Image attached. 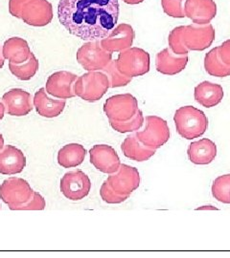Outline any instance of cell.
<instances>
[{
    "instance_id": "cell-6",
    "label": "cell",
    "mask_w": 230,
    "mask_h": 258,
    "mask_svg": "<svg viewBox=\"0 0 230 258\" xmlns=\"http://www.w3.org/2000/svg\"><path fill=\"white\" fill-rule=\"evenodd\" d=\"M144 127L135 133L136 138L148 148L158 149L164 146L170 139L168 123L162 118L151 115L144 118Z\"/></svg>"
},
{
    "instance_id": "cell-21",
    "label": "cell",
    "mask_w": 230,
    "mask_h": 258,
    "mask_svg": "<svg viewBox=\"0 0 230 258\" xmlns=\"http://www.w3.org/2000/svg\"><path fill=\"white\" fill-rule=\"evenodd\" d=\"M223 95V89L220 84L207 81L197 85L194 91L195 101L206 108L215 107L221 103Z\"/></svg>"
},
{
    "instance_id": "cell-5",
    "label": "cell",
    "mask_w": 230,
    "mask_h": 258,
    "mask_svg": "<svg viewBox=\"0 0 230 258\" xmlns=\"http://www.w3.org/2000/svg\"><path fill=\"white\" fill-rule=\"evenodd\" d=\"M110 87V81L105 73L89 71L76 80L74 92L83 101L97 102L108 92Z\"/></svg>"
},
{
    "instance_id": "cell-9",
    "label": "cell",
    "mask_w": 230,
    "mask_h": 258,
    "mask_svg": "<svg viewBox=\"0 0 230 258\" xmlns=\"http://www.w3.org/2000/svg\"><path fill=\"white\" fill-rule=\"evenodd\" d=\"M139 110L137 100L130 94L115 95L104 104V112L110 120L125 121L131 119Z\"/></svg>"
},
{
    "instance_id": "cell-4",
    "label": "cell",
    "mask_w": 230,
    "mask_h": 258,
    "mask_svg": "<svg viewBox=\"0 0 230 258\" xmlns=\"http://www.w3.org/2000/svg\"><path fill=\"white\" fill-rule=\"evenodd\" d=\"M174 121L177 133L186 140L199 138L208 128V119L204 112L190 105L175 111Z\"/></svg>"
},
{
    "instance_id": "cell-8",
    "label": "cell",
    "mask_w": 230,
    "mask_h": 258,
    "mask_svg": "<svg viewBox=\"0 0 230 258\" xmlns=\"http://www.w3.org/2000/svg\"><path fill=\"white\" fill-rule=\"evenodd\" d=\"M77 61L86 71H100L112 59V53L101 46L100 40H93L84 43L77 51Z\"/></svg>"
},
{
    "instance_id": "cell-3",
    "label": "cell",
    "mask_w": 230,
    "mask_h": 258,
    "mask_svg": "<svg viewBox=\"0 0 230 258\" xmlns=\"http://www.w3.org/2000/svg\"><path fill=\"white\" fill-rule=\"evenodd\" d=\"M11 16L30 26L44 27L53 19V7L48 0H9Z\"/></svg>"
},
{
    "instance_id": "cell-1",
    "label": "cell",
    "mask_w": 230,
    "mask_h": 258,
    "mask_svg": "<svg viewBox=\"0 0 230 258\" xmlns=\"http://www.w3.org/2000/svg\"><path fill=\"white\" fill-rule=\"evenodd\" d=\"M58 18L69 34L86 41L108 37L119 19L118 0H60Z\"/></svg>"
},
{
    "instance_id": "cell-14",
    "label": "cell",
    "mask_w": 230,
    "mask_h": 258,
    "mask_svg": "<svg viewBox=\"0 0 230 258\" xmlns=\"http://www.w3.org/2000/svg\"><path fill=\"white\" fill-rule=\"evenodd\" d=\"M77 75L68 71H59L51 75L46 82L45 90L49 95L66 100L74 98V83L77 80Z\"/></svg>"
},
{
    "instance_id": "cell-20",
    "label": "cell",
    "mask_w": 230,
    "mask_h": 258,
    "mask_svg": "<svg viewBox=\"0 0 230 258\" xmlns=\"http://www.w3.org/2000/svg\"><path fill=\"white\" fill-rule=\"evenodd\" d=\"M187 155L195 165H208L217 156V146L210 139H202L189 146Z\"/></svg>"
},
{
    "instance_id": "cell-7",
    "label": "cell",
    "mask_w": 230,
    "mask_h": 258,
    "mask_svg": "<svg viewBox=\"0 0 230 258\" xmlns=\"http://www.w3.org/2000/svg\"><path fill=\"white\" fill-rule=\"evenodd\" d=\"M116 63L122 74L132 79L150 71V55L141 48L130 47L120 52Z\"/></svg>"
},
{
    "instance_id": "cell-17",
    "label": "cell",
    "mask_w": 230,
    "mask_h": 258,
    "mask_svg": "<svg viewBox=\"0 0 230 258\" xmlns=\"http://www.w3.org/2000/svg\"><path fill=\"white\" fill-rule=\"evenodd\" d=\"M184 13L195 24L205 25L216 17L217 5L213 0H186Z\"/></svg>"
},
{
    "instance_id": "cell-10",
    "label": "cell",
    "mask_w": 230,
    "mask_h": 258,
    "mask_svg": "<svg viewBox=\"0 0 230 258\" xmlns=\"http://www.w3.org/2000/svg\"><path fill=\"white\" fill-rule=\"evenodd\" d=\"M33 192L27 181L18 177L9 178L0 184V199L9 205L10 209L26 203L33 196Z\"/></svg>"
},
{
    "instance_id": "cell-19",
    "label": "cell",
    "mask_w": 230,
    "mask_h": 258,
    "mask_svg": "<svg viewBox=\"0 0 230 258\" xmlns=\"http://www.w3.org/2000/svg\"><path fill=\"white\" fill-rule=\"evenodd\" d=\"M187 63L188 55H176L170 48L159 52L156 57L157 71L167 76H174L182 72Z\"/></svg>"
},
{
    "instance_id": "cell-16",
    "label": "cell",
    "mask_w": 230,
    "mask_h": 258,
    "mask_svg": "<svg viewBox=\"0 0 230 258\" xmlns=\"http://www.w3.org/2000/svg\"><path fill=\"white\" fill-rule=\"evenodd\" d=\"M2 102L5 106V110L11 116L22 117L33 110L32 96L23 89H11L3 95Z\"/></svg>"
},
{
    "instance_id": "cell-24",
    "label": "cell",
    "mask_w": 230,
    "mask_h": 258,
    "mask_svg": "<svg viewBox=\"0 0 230 258\" xmlns=\"http://www.w3.org/2000/svg\"><path fill=\"white\" fill-rule=\"evenodd\" d=\"M121 149L124 156L136 162H145L151 159L157 152V149L148 148L144 146L135 136L129 135L124 140Z\"/></svg>"
},
{
    "instance_id": "cell-31",
    "label": "cell",
    "mask_w": 230,
    "mask_h": 258,
    "mask_svg": "<svg viewBox=\"0 0 230 258\" xmlns=\"http://www.w3.org/2000/svg\"><path fill=\"white\" fill-rule=\"evenodd\" d=\"M186 0H161L162 9L166 15L175 19L185 18L184 5Z\"/></svg>"
},
{
    "instance_id": "cell-26",
    "label": "cell",
    "mask_w": 230,
    "mask_h": 258,
    "mask_svg": "<svg viewBox=\"0 0 230 258\" xmlns=\"http://www.w3.org/2000/svg\"><path fill=\"white\" fill-rule=\"evenodd\" d=\"M204 68L205 71L213 77L225 78L230 76V66L221 61L218 54V47H215L205 55Z\"/></svg>"
},
{
    "instance_id": "cell-27",
    "label": "cell",
    "mask_w": 230,
    "mask_h": 258,
    "mask_svg": "<svg viewBox=\"0 0 230 258\" xmlns=\"http://www.w3.org/2000/svg\"><path fill=\"white\" fill-rule=\"evenodd\" d=\"M39 67L38 60L36 55L33 53L30 55L27 61L20 63V64H15V63H9V69L11 73L14 75L17 79L20 81H29L35 75L37 74V70Z\"/></svg>"
},
{
    "instance_id": "cell-36",
    "label": "cell",
    "mask_w": 230,
    "mask_h": 258,
    "mask_svg": "<svg viewBox=\"0 0 230 258\" xmlns=\"http://www.w3.org/2000/svg\"><path fill=\"white\" fill-rule=\"evenodd\" d=\"M123 1L129 5H136V4L142 3L144 0H123Z\"/></svg>"
},
{
    "instance_id": "cell-29",
    "label": "cell",
    "mask_w": 230,
    "mask_h": 258,
    "mask_svg": "<svg viewBox=\"0 0 230 258\" xmlns=\"http://www.w3.org/2000/svg\"><path fill=\"white\" fill-rule=\"evenodd\" d=\"M102 72L108 77L111 88L126 86L131 82V78L127 77L120 72L119 69L117 68L116 60H111V62L102 70Z\"/></svg>"
},
{
    "instance_id": "cell-12",
    "label": "cell",
    "mask_w": 230,
    "mask_h": 258,
    "mask_svg": "<svg viewBox=\"0 0 230 258\" xmlns=\"http://www.w3.org/2000/svg\"><path fill=\"white\" fill-rule=\"evenodd\" d=\"M107 182L117 194L129 196L137 189L140 184V175L137 168L122 164L116 172L108 177Z\"/></svg>"
},
{
    "instance_id": "cell-34",
    "label": "cell",
    "mask_w": 230,
    "mask_h": 258,
    "mask_svg": "<svg viewBox=\"0 0 230 258\" xmlns=\"http://www.w3.org/2000/svg\"><path fill=\"white\" fill-rule=\"evenodd\" d=\"M218 54L221 61L230 66V39L224 41L221 46H218Z\"/></svg>"
},
{
    "instance_id": "cell-39",
    "label": "cell",
    "mask_w": 230,
    "mask_h": 258,
    "mask_svg": "<svg viewBox=\"0 0 230 258\" xmlns=\"http://www.w3.org/2000/svg\"><path fill=\"white\" fill-rule=\"evenodd\" d=\"M3 148H4V138H3L2 134L0 133V150Z\"/></svg>"
},
{
    "instance_id": "cell-11",
    "label": "cell",
    "mask_w": 230,
    "mask_h": 258,
    "mask_svg": "<svg viewBox=\"0 0 230 258\" xmlns=\"http://www.w3.org/2000/svg\"><path fill=\"white\" fill-rule=\"evenodd\" d=\"M91 189V181L82 170L65 173L61 180V191L71 201H80L86 197Z\"/></svg>"
},
{
    "instance_id": "cell-33",
    "label": "cell",
    "mask_w": 230,
    "mask_h": 258,
    "mask_svg": "<svg viewBox=\"0 0 230 258\" xmlns=\"http://www.w3.org/2000/svg\"><path fill=\"white\" fill-rule=\"evenodd\" d=\"M100 195L102 199L108 204L123 203L129 198L128 195H121L117 194L115 190H113L107 181H105L102 184Z\"/></svg>"
},
{
    "instance_id": "cell-15",
    "label": "cell",
    "mask_w": 230,
    "mask_h": 258,
    "mask_svg": "<svg viewBox=\"0 0 230 258\" xmlns=\"http://www.w3.org/2000/svg\"><path fill=\"white\" fill-rule=\"evenodd\" d=\"M134 37L135 33L133 28L127 23H122L114 28L108 37L100 39V43L108 52H122L130 48Z\"/></svg>"
},
{
    "instance_id": "cell-30",
    "label": "cell",
    "mask_w": 230,
    "mask_h": 258,
    "mask_svg": "<svg viewBox=\"0 0 230 258\" xmlns=\"http://www.w3.org/2000/svg\"><path fill=\"white\" fill-rule=\"evenodd\" d=\"M143 123H144V116L141 110H138L137 113L131 119L125 121L110 120L111 127L120 133L137 131L143 126Z\"/></svg>"
},
{
    "instance_id": "cell-37",
    "label": "cell",
    "mask_w": 230,
    "mask_h": 258,
    "mask_svg": "<svg viewBox=\"0 0 230 258\" xmlns=\"http://www.w3.org/2000/svg\"><path fill=\"white\" fill-rule=\"evenodd\" d=\"M5 106H4V104L2 103V102H0V120L3 119V117H4V114H5Z\"/></svg>"
},
{
    "instance_id": "cell-35",
    "label": "cell",
    "mask_w": 230,
    "mask_h": 258,
    "mask_svg": "<svg viewBox=\"0 0 230 258\" xmlns=\"http://www.w3.org/2000/svg\"><path fill=\"white\" fill-rule=\"evenodd\" d=\"M197 211H206V210H212V211H218L219 209L218 208H215L213 206H203V207H200V208H197L196 209Z\"/></svg>"
},
{
    "instance_id": "cell-22",
    "label": "cell",
    "mask_w": 230,
    "mask_h": 258,
    "mask_svg": "<svg viewBox=\"0 0 230 258\" xmlns=\"http://www.w3.org/2000/svg\"><path fill=\"white\" fill-rule=\"evenodd\" d=\"M32 54L27 41L21 37L8 38L2 48V55L11 63L20 64L27 61Z\"/></svg>"
},
{
    "instance_id": "cell-13",
    "label": "cell",
    "mask_w": 230,
    "mask_h": 258,
    "mask_svg": "<svg viewBox=\"0 0 230 258\" xmlns=\"http://www.w3.org/2000/svg\"><path fill=\"white\" fill-rule=\"evenodd\" d=\"M90 163L103 173L112 174L119 168L120 159L115 149L108 145H95L89 150Z\"/></svg>"
},
{
    "instance_id": "cell-28",
    "label": "cell",
    "mask_w": 230,
    "mask_h": 258,
    "mask_svg": "<svg viewBox=\"0 0 230 258\" xmlns=\"http://www.w3.org/2000/svg\"><path fill=\"white\" fill-rule=\"evenodd\" d=\"M213 197L222 204H230V174L219 176L212 184Z\"/></svg>"
},
{
    "instance_id": "cell-18",
    "label": "cell",
    "mask_w": 230,
    "mask_h": 258,
    "mask_svg": "<svg viewBox=\"0 0 230 258\" xmlns=\"http://www.w3.org/2000/svg\"><path fill=\"white\" fill-rule=\"evenodd\" d=\"M26 166V158L23 152L14 146H6L0 151V173L15 175L22 172Z\"/></svg>"
},
{
    "instance_id": "cell-38",
    "label": "cell",
    "mask_w": 230,
    "mask_h": 258,
    "mask_svg": "<svg viewBox=\"0 0 230 258\" xmlns=\"http://www.w3.org/2000/svg\"><path fill=\"white\" fill-rule=\"evenodd\" d=\"M4 56H3V55H2V53L0 52V69L4 66Z\"/></svg>"
},
{
    "instance_id": "cell-25",
    "label": "cell",
    "mask_w": 230,
    "mask_h": 258,
    "mask_svg": "<svg viewBox=\"0 0 230 258\" xmlns=\"http://www.w3.org/2000/svg\"><path fill=\"white\" fill-rule=\"evenodd\" d=\"M86 155V150L82 145L69 144L61 148L58 153V163L65 168L80 166Z\"/></svg>"
},
{
    "instance_id": "cell-23",
    "label": "cell",
    "mask_w": 230,
    "mask_h": 258,
    "mask_svg": "<svg viewBox=\"0 0 230 258\" xmlns=\"http://www.w3.org/2000/svg\"><path fill=\"white\" fill-rule=\"evenodd\" d=\"M34 106L37 114L45 118H55L62 114L65 107V100H53L46 94L45 88H40L35 94Z\"/></svg>"
},
{
    "instance_id": "cell-32",
    "label": "cell",
    "mask_w": 230,
    "mask_h": 258,
    "mask_svg": "<svg viewBox=\"0 0 230 258\" xmlns=\"http://www.w3.org/2000/svg\"><path fill=\"white\" fill-rule=\"evenodd\" d=\"M45 207L44 198L40 194L34 191L33 196L26 203L13 207L10 210L12 211H43Z\"/></svg>"
},
{
    "instance_id": "cell-2",
    "label": "cell",
    "mask_w": 230,
    "mask_h": 258,
    "mask_svg": "<svg viewBox=\"0 0 230 258\" xmlns=\"http://www.w3.org/2000/svg\"><path fill=\"white\" fill-rule=\"evenodd\" d=\"M215 30L211 24L178 26L169 34V48L176 55H187L189 51H203L211 46Z\"/></svg>"
},
{
    "instance_id": "cell-40",
    "label": "cell",
    "mask_w": 230,
    "mask_h": 258,
    "mask_svg": "<svg viewBox=\"0 0 230 258\" xmlns=\"http://www.w3.org/2000/svg\"><path fill=\"white\" fill-rule=\"evenodd\" d=\"M0 209H1V206H0Z\"/></svg>"
}]
</instances>
